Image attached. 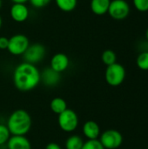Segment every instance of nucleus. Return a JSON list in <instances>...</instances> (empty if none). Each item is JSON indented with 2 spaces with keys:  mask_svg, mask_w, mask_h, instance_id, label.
<instances>
[{
  "mask_svg": "<svg viewBox=\"0 0 148 149\" xmlns=\"http://www.w3.org/2000/svg\"><path fill=\"white\" fill-rule=\"evenodd\" d=\"M29 2L34 8L42 9L46 7L51 2V0H29Z\"/></svg>",
  "mask_w": 148,
  "mask_h": 149,
  "instance_id": "23",
  "label": "nucleus"
},
{
  "mask_svg": "<svg viewBox=\"0 0 148 149\" xmlns=\"http://www.w3.org/2000/svg\"><path fill=\"white\" fill-rule=\"evenodd\" d=\"M81 149H105L99 140H88L84 142Z\"/></svg>",
  "mask_w": 148,
  "mask_h": 149,
  "instance_id": "21",
  "label": "nucleus"
},
{
  "mask_svg": "<svg viewBox=\"0 0 148 149\" xmlns=\"http://www.w3.org/2000/svg\"><path fill=\"white\" fill-rule=\"evenodd\" d=\"M133 3L137 10L140 12L148 11V0H133Z\"/></svg>",
  "mask_w": 148,
  "mask_h": 149,
  "instance_id": "22",
  "label": "nucleus"
},
{
  "mask_svg": "<svg viewBox=\"0 0 148 149\" xmlns=\"http://www.w3.org/2000/svg\"><path fill=\"white\" fill-rule=\"evenodd\" d=\"M13 3H25L29 0H10Z\"/></svg>",
  "mask_w": 148,
  "mask_h": 149,
  "instance_id": "26",
  "label": "nucleus"
},
{
  "mask_svg": "<svg viewBox=\"0 0 148 149\" xmlns=\"http://www.w3.org/2000/svg\"><path fill=\"white\" fill-rule=\"evenodd\" d=\"M99 141L105 149H117L123 143V135L115 129H108L99 136Z\"/></svg>",
  "mask_w": 148,
  "mask_h": 149,
  "instance_id": "5",
  "label": "nucleus"
},
{
  "mask_svg": "<svg viewBox=\"0 0 148 149\" xmlns=\"http://www.w3.org/2000/svg\"><path fill=\"white\" fill-rule=\"evenodd\" d=\"M58 123L61 130L65 133H72L78 128L79 116L77 113L67 108L63 113L58 115Z\"/></svg>",
  "mask_w": 148,
  "mask_h": 149,
  "instance_id": "4",
  "label": "nucleus"
},
{
  "mask_svg": "<svg viewBox=\"0 0 148 149\" xmlns=\"http://www.w3.org/2000/svg\"><path fill=\"white\" fill-rule=\"evenodd\" d=\"M50 108L55 114L58 115L61 113H63L65 110L67 109V103L63 98L56 97V98H53L51 100Z\"/></svg>",
  "mask_w": 148,
  "mask_h": 149,
  "instance_id": "15",
  "label": "nucleus"
},
{
  "mask_svg": "<svg viewBox=\"0 0 148 149\" xmlns=\"http://www.w3.org/2000/svg\"><path fill=\"white\" fill-rule=\"evenodd\" d=\"M107 13L115 20H123L130 13V6L126 0H113L110 3Z\"/></svg>",
  "mask_w": 148,
  "mask_h": 149,
  "instance_id": "7",
  "label": "nucleus"
},
{
  "mask_svg": "<svg viewBox=\"0 0 148 149\" xmlns=\"http://www.w3.org/2000/svg\"><path fill=\"white\" fill-rule=\"evenodd\" d=\"M41 80V73L35 65L23 62L13 72V83L17 89L29 92L36 88Z\"/></svg>",
  "mask_w": 148,
  "mask_h": 149,
  "instance_id": "1",
  "label": "nucleus"
},
{
  "mask_svg": "<svg viewBox=\"0 0 148 149\" xmlns=\"http://www.w3.org/2000/svg\"><path fill=\"white\" fill-rule=\"evenodd\" d=\"M111 0H91L90 7L97 16H103L107 13Z\"/></svg>",
  "mask_w": 148,
  "mask_h": 149,
  "instance_id": "14",
  "label": "nucleus"
},
{
  "mask_svg": "<svg viewBox=\"0 0 148 149\" xmlns=\"http://www.w3.org/2000/svg\"><path fill=\"white\" fill-rule=\"evenodd\" d=\"M147 149H148V148H147Z\"/></svg>",
  "mask_w": 148,
  "mask_h": 149,
  "instance_id": "30",
  "label": "nucleus"
},
{
  "mask_svg": "<svg viewBox=\"0 0 148 149\" xmlns=\"http://www.w3.org/2000/svg\"><path fill=\"white\" fill-rule=\"evenodd\" d=\"M6 144L8 149H31V144L25 135H11Z\"/></svg>",
  "mask_w": 148,
  "mask_h": 149,
  "instance_id": "11",
  "label": "nucleus"
},
{
  "mask_svg": "<svg viewBox=\"0 0 148 149\" xmlns=\"http://www.w3.org/2000/svg\"><path fill=\"white\" fill-rule=\"evenodd\" d=\"M146 38H147V40L148 42V29L147 30V32H146Z\"/></svg>",
  "mask_w": 148,
  "mask_h": 149,
  "instance_id": "28",
  "label": "nucleus"
},
{
  "mask_svg": "<svg viewBox=\"0 0 148 149\" xmlns=\"http://www.w3.org/2000/svg\"><path fill=\"white\" fill-rule=\"evenodd\" d=\"M82 132L88 140H98L100 136V127L94 120H87L83 125Z\"/></svg>",
  "mask_w": 148,
  "mask_h": 149,
  "instance_id": "12",
  "label": "nucleus"
},
{
  "mask_svg": "<svg viewBox=\"0 0 148 149\" xmlns=\"http://www.w3.org/2000/svg\"><path fill=\"white\" fill-rule=\"evenodd\" d=\"M6 127L11 135H25L31 127V117L24 109L15 110L8 118Z\"/></svg>",
  "mask_w": 148,
  "mask_h": 149,
  "instance_id": "2",
  "label": "nucleus"
},
{
  "mask_svg": "<svg viewBox=\"0 0 148 149\" xmlns=\"http://www.w3.org/2000/svg\"><path fill=\"white\" fill-rule=\"evenodd\" d=\"M2 24H3V19H2V17L0 16V29L2 27Z\"/></svg>",
  "mask_w": 148,
  "mask_h": 149,
  "instance_id": "27",
  "label": "nucleus"
},
{
  "mask_svg": "<svg viewBox=\"0 0 148 149\" xmlns=\"http://www.w3.org/2000/svg\"><path fill=\"white\" fill-rule=\"evenodd\" d=\"M69 65H70L69 58L67 57V55H65V53H62V52L54 54L52 56V58L51 59V63H50L51 68L58 73L65 72L68 68Z\"/></svg>",
  "mask_w": 148,
  "mask_h": 149,
  "instance_id": "10",
  "label": "nucleus"
},
{
  "mask_svg": "<svg viewBox=\"0 0 148 149\" xmlns=\"http://www.w3.org/2000/svg\"><path fill=\"white\" fill-rule=\"evenodd\" d=\"M125 78L126 69L122 65L116 62L106 67L105 72V79L109 86H119L124 82Z\"/></svg>",
  "mask_w": 148,
  "mask_h": 149,
  "instance_id": "3",
  "label": "nucleus"
},
{
  "mask_svg": "<svg viewBox=\"0 0 148 149\" xmlns=\"http://www.w3.org/2000/svg\"><path fill=\"white\" fill-rule=\"evenodd\" d=\"M10 14L12 20L17 23H23L28 19L30 11L25 3H13L10 7Z\"/></svg>",
  "mask_w": 148,
  "mask_h": 149,
  "instance_id": "9",
  "label": "nucleus"
},
{
  "mask_svg": "<svg viewBox=\"0 0 148 149\" xmlns=\"http://www.w3.org/2000/svg\"><path fill=\"white\" fill-rule=\"evenodd\" d=\"M137 66L142 71H148V51L140 52L136 59Z\"/></svg>",
  "mask_w": 148,
  "mask_h": 149,
  "instance_id": "19",
  "label": "nucleus"
},
{
  "mask_svg": "<svg viewBox=\"0 0 148 149\" xmlns=\"http://www.w3.org/2000/svg\"><path fill=\"white\" fill-rule=\"evenodd\" d=\"M41 79L44 85L48 86H54L60 80V73L53 71L51 67L46 68L41 74Z\"/></svg>",
  "mask_w": 148,
  "mask_h": 149,
  "instance_id": "13",
  "label": "nucleus"
},
{
  "mask_svg": "<svg viewBox=\"0 0 148 149\" xmlns=\"http://www.w3.org/2000/svg\"><path fill=\"white\" fill-rule=\"evenodd\" d=\"M9 45V38L6 37H0V50H7Z\"/></svg>",
  "mask_w": 148,
  "mask_h": 149,
  "instance_id": "24",
  "label": "nucleus"
},
{
  "mask_svg": "<svg viewBox=\"0 0 148 149\" xmlns=\"http://www.w3.org/2000/svg\"><path fill=\"white\" fill-rule=\"evenodd\" d=\"M11 136L6 125L0 124V146L6 144L10 137Z\"/></svg>",
  "mask_w": 148,
  "mask_h": 149,
  "instance_id": "20",
  "label": "nucleus"
},
{
  "mask_svg": "<svg viewBox=\"0 0 148 149\" xmlns=\"http://www.w3.org/2000/svg\"><path fill=\"white\" fill-rule=\"evenodd\" d=\"M2 7V0H0V8Z\"/></svg>",
  "mask_w": 148,
  "mask_h": 149,
  "instance_id": "29",
  "label": "nucleus"
},
{
  "mask_svg": "<svg viewBox=\"0 0 148 149\" xmlns=\"http://www.w3.org/2000/svg\"><path fill=\"white\" fill-rule=\"evenodd\" d=\"M84 145L83 139L79 135H72L65 141V149H81Z\"/></svg>",
  "mask_w": 148,
  "mask_h": 149,
  "instance_id": "17",
  "label": "nucleus"
},
{
  "mask_svg": "<svg viewBox=\"0 0 148 149\" xmlns=\"http://www.w3.org/2000/svg\"><path fill=\"white\" fill-rule=\"evenodd\" d=\"M101 59L102 62L106 65H111L114 63H116L117 61V56L116 53L112 51V50H106L103 52L102 55H101Z\"/></svg>",
  "mask_w": 148,
  "mask_h": 149,
  "instance_id": "18",
  "label": "nucleus"
},
{
  "mask_svg": "<svg viewBox=\"0 0 148 149\" xmlns=\"http://www.w3.org/2000/svg\"><path fill=\"white\" fill-rule=\"evenodd\" d=\"M45 149H62V148H61V147H60L58 144H57V143H55V142H50V143H48V144L46 145Z\"/></svg>",
  "mask_w": 148,
  "mask_h": 149,
  "instance_id": "25",
  "label": "nucleus"
},
{
  "mask_svg": "<svg viewBox=\"0 0 148 149\" xmlns=\"http://www.w3.org/2000/svg\"><path fill=\"white\" fill-rule=\"evenodd\" d=\"M55 3L59 10L65 12L72 11L78 4V0H55Z\"/></svg>",
  "mask_w": 148,
  "mask_h": 149,
  "instance_id": "16",
  "label": "nucleus"
},
{
  "mask_svg": "<svg viewBox=\"0 0 148 149\" xmlns=\"http://www.w3.org/2000/svg\"><path fill=\"white\" fill-rule=\"evenodd\" d=\"M24 62L35 65L39 63L45 56V48L41 44L30 45L25 52L23 54Z\"/></svg>",
  "mask_w": 148,
  "mask_h": 149,
  "instance_id": "8",
  "label": "nucleus"
},
{
  "mask_svg": "<svg viewBox=\"0 0 148 149\" xmlns=\"http://www.w3.org/2000/svg\"><path fill=\"white\" fill-rule=\"evenodd\" d=\"M30 45L29 38L24 34H15L9 38L8 52L14 56L23 55Z\"/></svg>",
  "mask_w": 148,
  "mask_h": 149,
  "instance_id": "6",
  "label": "nucleus"
}]
</instances>
